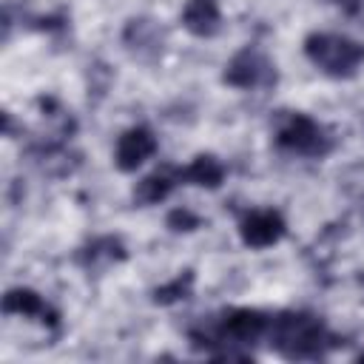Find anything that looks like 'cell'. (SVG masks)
Returning a JSON list of instances; mask_svg holds the SVG:
<instances>
[{"instance_id":"2","label":"cell","mask_w":364,"mask_h":364,"mask_svg":"<svg viewBox=\"0 0 364 364\" xmlns=\"http://www.w3.org/2000/svg\"><path fill=\"white\" fill-rule=\"evenodd\" d=\"M151 148H154V139H151L148 134H142V131L128 134V136L119 142V159H122V168H131V165L142 162V156L151 154Z\"/></svg>"},{"instance_id":"3","label":"cell","mask_w":364,"mask_h":364,"mask_svg":"<svg viewBox=\"0 0 364 364\" xmlns=\"http://www.w3.org/2000/svg\"><path fill=\"white\" fill-rule=\"evenodd\" d=\"M276 233H279V222L273 216H256L247 222V230H245L247 242H253V245H267L276 239Z\"/></svg>"},{"instance_id":"1","label":"cell","mask_w":364,"mask_h":364,"mask_svg":"<svg viewBox=\"0 0 364 364\" xmlns=\"http://www.w3.org/2000/svg\"><path fill=\"white\" fill-rule=\"evenodd\" d=\"M316 46H318V48H313L316 60H321V63L330 65V68L353 65V63L361 57V51H358L353 43H347V40H330V37H321V40H316Z\"/></svg>"}]
</instances>
